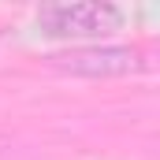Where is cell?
Listing matches in <instances>:
<instances>
[{"mask_svg": "<svg viewBox=\"0 0 160 160\" xmlns=\"http://www.w3.org/2000/svg\"><path fill=\"white\" fill-rule=\"evenodd\" d=\"M41 26L56 38H101L123 26V11L97 0H75V4H45L38 11Z\"/></svg>", "mask_w": 160, "mask_h": 160, "instance_id": "cell-1", "label": "cell"}, {"mask_svg": "<svg viewBox=\"0 0 160 160\" xmlns=\"http://www.w3.org/2000/svg\"><path fill=\"white\" fill-rule=\"evenodd\" d=\"M56 67L71 71V75H82V78H119V75L142 71V56L134 48L104 45V48H78V52L56 56Z\"/></svg>", "mask_w": 160, "mask_h": 160, "instance_id": "cell-2", "label": "cell"}]
</instances>
